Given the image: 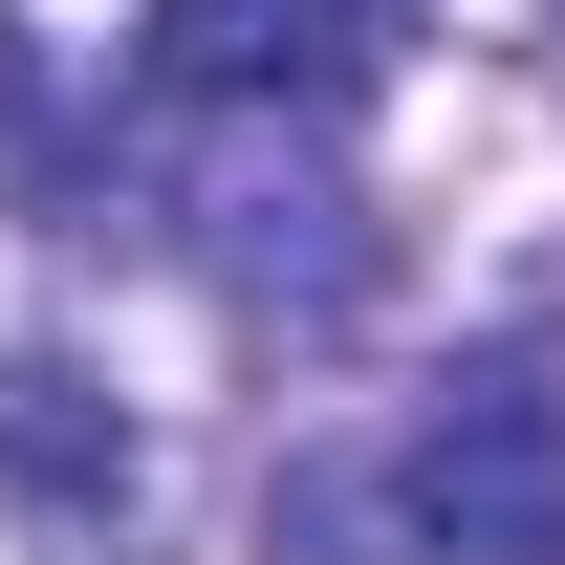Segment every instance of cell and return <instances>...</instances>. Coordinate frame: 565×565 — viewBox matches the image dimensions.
<instances>
[{
  "mask_svg": "<svg viewBox=\"0 0 565 565\" xmlns=\"http://www.w3.org/2000/svg\"><path fill=\"white\" fill-rule=\"evenodd\" d=\"M392 522H414V565H565V392L479 349L392 457Z\"/></svg>",
  "mask_w": 565,
  "mask_h": 565,
  "instance_id": "1",
  "label": "cell"
},
{
  "mask_svg": "<svg viewBox=\"0 0 565 565\" xmlns=\"http://www.w3.org/2000/svg\"><path fill=\"white\" fill-rule=\"evenodd\" d=\"M0 479H22V544L44 565H152V435L109 414L66 349L0 370Z\"/></svg>",
  "mask_w": 565,
  "mask_h": 565,
  "instance_id": "2",
  "label": "cell"
},
{
  "mask_svg": "<svg viewBox=\"0 0 565 565\" xmlns=\"http://www.w3.org/2000/svg\"><path fill=\"white\" fill-rule=\"evenodd\" d=\"M414 44V0H152V87L196 109H349Z\"/></svg>",
  "mask_w": 565,
  "mask_h": 565,
  "instance_id": "3",
  "label": "cell"
}]
</instances>
